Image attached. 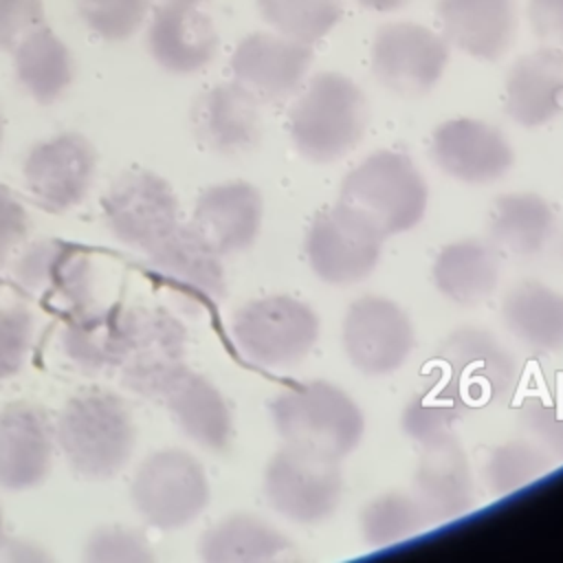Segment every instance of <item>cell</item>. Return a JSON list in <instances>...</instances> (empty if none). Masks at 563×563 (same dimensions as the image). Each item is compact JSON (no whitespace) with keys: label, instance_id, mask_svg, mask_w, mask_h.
Segmentation results:
<instances>
[{"label":"cell","instance_id":"1","mask_svg":"<svg viewBox=\"0 0 563 563\" xmlns=\"http://www.w3.org/2000/svg\"><path fill=\"white\" fill-rule=\"evenodd\" d=\"M367 121L365 92L347 75L319 73L290 108L288 132L301 158L323 165L350 154Z\"/></svg>","mask_w":563,"mask_h":563},{"label":"cell","instance_id":"2","mask_svg":"<svg viewBox=\"0 0 563 563\" xmlns=\"http://www.w3.org/2000/svg\"><path fill=\"white\" fill-rule=\"evenodd\" d=\"M336 202L356 211L387 240L420 224L429 205V187L409 156L376 150L347 172Z\"/></svg>","mask_w":563,"mask_h":563},{"label":"cell","instance_id":"3","mask_svg":"<svg viewBox=\"0 0 563 563\" xmlns=\"http://www.w3.org/2000/svg\"><path fill=\"white\" fill-rule=\"evenodd\" d=\"M268 411L284 444L336 460L350 455L365 433L363 409L343 387L330 380L288 387L271 400Z\"/></svg>","mask_w":563,"mask_h":563},{"label":"cell","instance_id":"4","mask_svg":"<svg viewBox=\"0 0 563 563\" xmlns=\"http://www.w3.org/2000/svg\"><path fill=\"white\" fill-rule=\"evenodd\" d=\"M55 438L75 473L86 479H110L130 462L136 429L117 394L90 389L64 405Z\"/></svg>","mask_w":563,"mask_h":563},{"label":"cell","instance_id":"5","mask_svg":"<svg viewBox=\"0 0 563 563\" xmlns=\"http://www.w3.org/2000/svg\"><path fill=\"white\" fill-rule=\"evenodd\" d=\"M231 336L253 365L284 369L312 352L319 339V317L292 295H266L246 301L233 314Z\"/></svg>","mask_w":563,"mask_h":563},{"label":"cell","instance_id":"6","mask_svg":"<svg viewBox=\"0 0 563 563\" xmlns=\"http://www.w3.org/2000/svg\"><path fill=\"white\" fill-rule=\"evenodd\" d=\"M341 460L284 444L266 462L262 490L266 504L297 526L330 519L343 497Z\"/></svg>","mask_w":563,"mask_h":563},{"label":"cell","instance_id":"7","mask_svg":"<svg viewBox=\"0 0 563 563\" xmlns=\"http://www.w3.org/2000/svg\"><path fill=\"white\" fill-rule=\"evenodd\" d=\"M130 497L139 517L163 532L189 526L209 504L205 466L183 449L150 453L136 468Z\"/></svg>","mask_w":563,"mask_h":563},{"label":"cell","instance_id":"8","mask_svg":"<svg viewBox=\"0 0 563 563\" xmlns=\"http://www.w3.org/2000/svg\"><path fill=\"white\" fill-rule=\"evenodd\" d=\"M117 369L134 394L161 398L187 367V330L161 308H125Z\"/></svg>","mask_w":563,"mask_h":563},{"label":"cell","instance_id":"9","mask_svg":"<svg viewBox=\"0 0 563 563\" xmlns=\"http://www.w3.org/2000/svg\"><path fill=\"white\" fill-rule=\"evenodd\" d=\"M383 242L385 238L365 218L334 202L310 222L306 257L323 284L354 286L376 271Z\"/></svg>","mask_w":563,"mask_h":563},{"label":"cell","instance_id":"10","mask_svg":"<svg viewBox=\"0 0 563 563\" xmlns=\"http://www.w3.org/2000/svg\"><path fill=\"white\" fill-rule=\"evenodd\" d=\"M341 343L350 365L365 376L398 372L416 345L409 314L389 297L365 295L343 314Z\"/></svg>","mask_w":563,"mask_h":563},{"label":"cell","instance_id":"11","mask_svg":"<svg viewBox=\"0 0 563 563\" xmlns=\"http://www.w3.org/2000/svg\"><path fill=\"white\" fill-rule=\"evenodd\" d=\"M449 62L446 40L413 22H391L374 33L372 73L394 95L422 97Z\"/></svg>","mask_w":563,"mask_h":563},{"label":"cell","instance_id":"12","mask_svg":"<svg viewBox=\"0 0 563 563\" xmlns=\"http://www.w3.org/2000/svg\"><path fill=\"white\" fill-rule=\"evenodd\" d=\"M103 218L112 235L147 251L178 222V198L172 185L150 169L123 172L103 198Z\"/></svg>","mask_w":563,"mask_h":563},{"label":"cell","instance_id":"13","mask_svg":"<svg viewBox=\"0 0 563 563\" xmlns=\"http://www.w3.org/2000/svg\"><path fill=\"white\" fill-rule=\"evenodd\" d=\"M95 172V147L77 132H62L40 141L29 150L22 165L29 191L51 211L77 207L90 191Z\"/></svg>","mask_w":563,"mask_h":563},{"label":"cell","instance_id":"14","mask_svg":"<svg viewBox=\"0 0 563 563\" xmlns=\"http://www.w3.org/2000/svg\"><path fill=\"white\" fill-rule=\"evenodd\" d=\"M431 158L453 180L490 185L508 174L515 152L506 134L493 123L457 117L433 130Z\"/></svg>","mask_w":563,"mask_h":563},{"label":"cell","instance_id":"15","mask_svg":"<svg viewBox=\"0 0 563 563\" xmlns=\"http://www.w3.org/2000/svg\"><path fill=\"white\" fill-rule=\"evenodd\" d=\"M18 286L66 312L92 303L95 266L86 251L59 240H40L26 246L13 266Z\"/></svg>","mask_w":563,"mask_h":563},{"label":"cell","instance_id":"16","mask_svg":"<svg viewBox=\"0 0 563 563\" xmlns=\"http://www.w3.org/2000/svg\"><path fill=\"white\" fill-rule=\"evenodd\" d=\"M312 62L310 44L273 33L246 35L231 55L233 81L260 101L292 95Z\"/></svg>","mask_w":563,"mask_h":563},{"label":"cell","instance_id":"17","mask_svg":"<svg viewBox=\"0 0 563 563\" xmlns=\"http://www.w3.org/2000/svg\"><path fill=\"white\" fill-rule=\"evenodd\" d=\"M145 255L150 271L174 292L191 301H216L224 295L222 255L191 224H176Z\"/></svg>","mask_w":563,"mask_h":563},{"label":"cell","instance_id":"18","mask_svg":"<svg viewBox=\"0 0 563 563\" xmlns=\"http://www.w3.org/2000/svg\"><path fill=\"white\" fill-rule=\"evenodd\" d=\"M264 222L262 191L246 180H227L200 191L191 227L224 257L255 244Z\"/></svg>","mask_w":563,"mask_h":563},{"label":"cell","instance_id":"19","mask_svg":"<svg viewBox=\"0 0 563 563\" xmlns=\"http://www.w3.org/2000/svg\"><path fill=\"white\" fill-rule=\"evenodd\" d=\"M53 438L40 407L11 402L0 409V486L7 490L40 486L53 464Z\"/></svg>","mask_w":563,"mask_h":563},{"label":"cell","instance_id":"20","mask_svg":"<svg viewBox=\"0 0 563 563\" xmlns=\"http://www.w3.org/2000/svg\"><path fill=\"white\" fill-rule=\"evenodd\" d=\"M191 125L207 150L222 156L246 154L262 139L260 99L238 81L218 84L196 99Z\"/></svg>","mask_w":563,"mask_h":563},{"label":"cell","instance_id":"21","mask_svg":"<svg viewBox=\"0 0 563 563\" xmlns=\"http://www.w3.org/2000/svg\"><path fill=\"white\" fill-rule=\"evenodd\" d=\"M411 484L413 497L420 501L431 523L451 521L473 508V473L455 438L422 449Z\"/></svg>","mask_w":563,"mask_h":563},{"label":"cell","instance_id":"22","mask_svg":"<svg viewBox=\"0 0 563 563\" xmlns=\"http://www.w3.org/2000/svg\"><path fill=\"white\" fill-rule=\"evenodd\" d=\"M440 361L471 400H488L504 394L515 378V361L508 350L482 328H460L440 347Z\"/></svg>","mask_w":563,"mask_h":563},{"label":"cell","instance_id":"23","mask_svg":"<svg viewBox=\"0 0 563 563\" xmlns=\"http://www.w3.org/2000/svg\"><path fill=\"white\" fill-rule=\"evenodd\" d=\"M444 37L466 55L495 62L517 33L515 0H438Z\"/></svg>","mask_w":563,"mask_h":563},{"label":"cell","instance_id":"24","mask_svg":"<svg viewBox=\"0 0 563 563\" xmlns=\"http://www.w3.org/2000/svg\"><path fill=\"white\" fill-rule=\"evenodd\" d=\"M147 44L152 57L169 73L191 75L216 55L218 33L207 13L194 4H163L154 11Z\"/></svg>","mask_w":563,"mask_h":563},{"label":"cell","instance_id":"25","mask_svg":"<svg viewBox=\"0 0 563 563\" xmlns=\"http://www.w3.org/2000/svg\"><path fill=\"white\" fill-rule=\"evenodd\" d=\"M178 429L198 446L222 453L233 440V416L222 391L202 374L185 369L161 396Z\"/></svg>","mask_w":563,"mask_h":563},{"label":"cell","instance_id":"26","mask_svg":"<svg viewBox=\"0 0 563 563\" xmlns=\"http://www.w3.org/2000/svg\"><path fill=\"white\" fill-rule=\"evenodd\" d=\"M506 114L521 128H541L563 112V57L539 48L521 55L504 86Z\"/></svg>","mask_w":563,"mask_h":563},{"label":"cell","instance_id":"27","mask_svg":"<svg viewBox=\"0 0 563 563\" xmlns=\"http://www.w3.org/2000/svg\"><path fill=\"white\" fill-rule=\"evenodd\" d=\"M435 290L457 303L477 306L486 301L499 282V257L495 246L477 238L444 244L431 266Z\"/></svg>","mask_w":563,"mask_h":563},{"label":"cell","instance_id":"28","mask_svg":"<svg viewBox=\"0 0 563 563\" xmlns=\"http://www.w3.org/2000/svg\"><path fill=\"white\" fill-rule=\"evenodd\" d=\"M501 319L528 350L563 352V292L556 288L532 279L512 286L501 301Z\"/></svg>","mask_w":563,"mask_h":563},{"label":"cell","instance_id":"29","mask_svg":"<svg viewBox=\"0 0 563 563\" xmlns=\"http://www.w3.org/2000/svg\"><path fill=\"white\" fill-rule=\"evenodd\" d=\"M290 550L288 537L266 519L249 512L222 517L198 543L200 559L207 563H266L284 559Z\"/></svg>","mask_w":563,"mask_h":563},{"label":"cell","instance_id":"30","mask_svg":"<svg viewBox=\"0 0 563 563\" xmlns=\"http://www.w3.org/2000/svg\"><path fill=\"white\" fill-rule=\"evenodd\" d=\"M125 308H103L95 301L68 312L62 328V352L86 374L117 369Z\"/></svg>","mask_w":563,"mask_h":563},{"label":"cell","instance_id":"31","mask_svg":"<svg viewBox=\"0 0 563 563\" xmlns=\"http://www.w3.org/2000/svg\"><path fill=\"white\" fill-rule=\"evenodd\" d=\"M488 231L499 251L530 257L548 244L554 231V211L539 194L512 191L493 202Z\"/></svg>","mask_w":563,"mask_h":563},{"label":"cell","instance_id":"32","mask_svg":"<svg viewBox=\"0 0 563 563\" xmlns=\"http://www.w3.org/2000/svg\"><path fill=\"white\" fill-rule=\"evenodd\" d=\"M13 53L18 81L35 101L53 103L70 88L75 77L73 55L46 24L31 31Z\"/></svg>","mask_w":563,"mask_h":563},{"label":"cell","instance_id":"33","mask_svg":"<svg viewBox=\"0 0 563 563\" xmlns=\"http://www.w3.org/2000/svg\"><path fill=\"white\" fill-rule=\"evenodd\" d=\"M429 521L413 493L387 490L372 497L358 515V530L367 545L387 548L418 534Z\"/></svg>","mask_w":563,"mask_h":563},{"label":"cell","instance_id":"34","mask_svg":"<svg viewBox=\"0 0 563 563\" xmlns=\"http://www.w3.org/2000/svg\"><path fill=\"white\" fill-rule=\"evenodd\" d=\"M552 468V457L530 440L497 444L484 464V482L493 495H512L541 479Z\"/></svg>","mask_w":563,"mask_h":563},{"label":"cell","instance_id":"35","mask_svg":"<svg viewBox=\"0 0 563 563\" xmlns=\"http://www.w3.org/2000/svg\"><path fill=\"white\" fill-rule=\"evenodd\" d=\"M262 18L282 35L312 44L343 15L341 0H257Z\"/></svg>","mask_w":563,"mask_h":563},{"label":"cell","instance_id":"36","mask_svg":"<svg viewBox=\"0 0 563 563\" xmlns=\"http://www.w3.org/2000/svg\"><path fill=\"white\" fill-rule=\"evenodd\" d=\"M460 418L457 405L451 396L438 391H420L409 398L402 409L400 424L405 435L416 442L420 449L455 438L453 429Z\"/></svg>","mask_w":563,"mask_h":563},{"label":"cell","instance_id":"37","mask_svg":"<svg viewBox=\"0 0 563 563\" xmlns=\"http://www.w3.org/2000/svg\"><path fill=\"white\" fill-rule=\"evenodd\" d=\"M150 0H79L81 20L103 40H128L141 26Z\"/></svg>","mask_w":563,"mask_h":563},{"label":"cell","instance_id":"38","mask_svg":"<svg viewBox=\"0 0 563 563\" xmlns=\"http://www.w3.org/2000/svg\"><path fill=\"white\" fill-rule=\"evenodd\" d=\"M88 563H150L154 552L145 537L125 526H103L90 532L84 545Z\"/></svg>","mask_w":563,"mask_h":563},{"label":"cell","instance_id":"39","mask_svg":"<svg viewBox=\"0 0 563 563\" xmlns=\"http://www.w3.org/2000/svg\"><path fill=\"white\" fill-rule=\"evenodd\" d=\"M35 321L24 306L0 308V380L15 376L33 347Z\"/></svg>","mask_w":563,"mask_h":563},{"label":"cell","instance_id":"40","mask_svg":"<svg viewBox=\"0 0 563 563\" xmlns=\"http://www.w3.org/2000/svg\"><path fill=\"white\" fill-rule=\"evenodd\" d=\"M521 424L537 446L563 460V405L532 398L521 409Z\"/></svg>","mask_w":563,"mask_h":563},{"label":"cell","instance_id":"41","mask_svg":"<svg viewBox=\"0 0 563 563\" xmlns=\"http://www.w3.org/2000/svg\"><path fill=\"white\" fill-rule=\"evenodd\" d=\"M42 24V0H0V51H15V46Z\"/></svg>","mask_w":563,"mask_h":563},{"label":"cell","instance_id":"42","mask_svg":"<svg viewBox=\"0 0 563 563\" xmlns=\"http://www.w3.org/2000/svg\"><path fill=\"white\" fill-rule=\"evenodd\" d=\"M528 20L539 48L563 57V0H530Z\"/></svg>","mask_w":563,"mask_h":563},{"label":"cell","instance_id":"43","mask_svg":"<svg viewBox=\"0 0 563 563\" xmlns=\"http://www.w3.org/2000/svg\"><path fill=\"white\" fill-rule=\"evenodd\" d=\"M29 233V216L11 189L0 185V264L7 262Z\"/></svg>","mask_w":563,"mask_h":563},{"label":"cell","instance_id":"44","mask_svg":"<svg viewBox=\"0 0 563 563\" xmlns=\"http://www.w3.org/2000/svg\"><path fill=\"white\" fill-rule=\"evenodd\" d=\"M2 556L7 561H15V563H35V561H48V554L31 541L18 539V541H7Z\"/></svg>","mask_w":563,"mask_h":563},{"label":"cell","instance_id":"45","mask_svg":"<svg viewBox=\"0 0 563 563\" xmlns=\"http://www.w3.org/2000/svg\"><path fill=\"white\" fill-rule=\"evenodd\" d=\"M361 7L372 9V11H394L402 4H407L409 0H356Z\"/></svg>","mask_w":563,"mask_h":563},{"label":"cell","instance_id":"46","mask_svg":"<svg viewBox=\"0 0 563 563\" xmlns=\"http://www.w3.org/2000/svg\"><path fill=\"white\" fill-rule=\"evenodd\" d=\"M4 543H7V532H4V515H2V508H0V554L4 550Z\"/></svg>","mask_w":563,"mask_h":563},{"label":"cell","instance_id":"47","mask_svg":"<svg viewBox=\"0 0 563 563\" xmlns=\"http://www.w3.org/2000/svg\"><path fill=\"white\" fill-rule=\"evenodd\" d=\"M169 2H176V4H196L200 0H169Z\"/></svg>","mask_w":563,"mask_h":563},{"label":"cell","instance_id":"48","mask_svg":"<svg viewBox=\"0 0 563 563\" xmlns=\"http://www.w3.org/2000/svg\"><path fill=\"white\" fill-rule=\"evenodd\" d=\"M2 136H4V121H2V114H0V145H2Z\"/></svg>","mask_w":563,"mask_h":563}]
</instances>
